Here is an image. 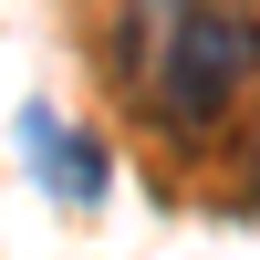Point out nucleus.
<instances>
[{
	"instance_id": "f257e3e1",
	"label": "nucleus",
	"mask_w": 260,
	"mask_h": 260,
	"mask_svg": "<svg viewBox=\"0 0 260 260\" xmlns=\"http://www.w3.org/2000/svg\"><path fill=\"white\" fill-rule=\"evenodd\" d=\"M125 62L146 73V104H156L167 136H198L260 73V21L229 11V0H136L125 11Z\"/></svg>"
},
{
	"instance_id": "f03ea898",
	"label": "nucleus",
	"mask_w": 260,
	"mask_h": 260,
	"mask_svg": "<svg viewBox=\"0 0 260 260\" xmlns=\"http://www.w3.org/2000/svg\"><path fill=\"white\" fill-rule=\"evenodd\" d=\"M21 156H31V177L52 187L62 208H104V187H115V156H104L94 136H73L52 104H21Z\"/></svg>"
}]
</instances>
